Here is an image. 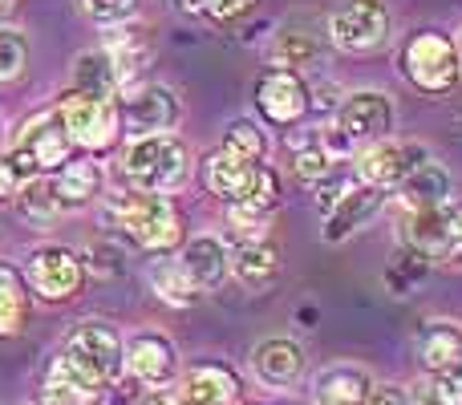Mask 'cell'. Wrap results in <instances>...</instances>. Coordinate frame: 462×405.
<instances>
[{"label":"cell","instance_id":"obj_36","mask_svg":"<svg viewBox=\"0 0 462 405\" xmlns=\"http://www.w3.org/2000/svg\"><path fill=\"white\" fill-rule=\"evenodd\" d=\"M430 390H434V398H439V405H462V357L434 373Z\"/></svg>","mask_w":462,"mask_h":405},{"label":"cell","instance_id":"obj_46","mask_svg":"<svg viewBox=\"0 0 462 405\" xmlns=\"http://www.w3.org/2000/svg\"><path fill=\"white\" fill-rule=\"evenodd\" d=\"M183 13H208V0H175Z\"/></svg>","mask_w":462,"mask_h":405},{"label":"cell","instance_id":"obj_14","mask_svg":"<svg viewBox=\"0 0 462 405\" xmlns=\"http://www.w3.org/2000/svg\"><path fill=\"white\" fill-rule=\"evenodd\" d=\"M126 369L138 385H167L175 377V349L162 333H138L126 345Z\"/></svg>","mask_w":462,"mask_h":405},{"label":"cell","instance_id":"obj_39","mask_svg":"<svg viewBox=\"0 0 462 405\" xmlns=\"http://www.w3.org/2000/svg\"><path fill=\"white\" fill-rule=\"evenodd\" d=\"M345 191H349V170H345L341 162H337V167L317 183V207H320V211H328V207L341 199Z\"/></svg>","mask_w":462,"mask_h":405},{"label":"cell","instance_id":"obj_42","mask_svg":"<svg viewBox=\"0 0 462 405\" xmlns=\"http://www.w3.org/2000/svg\"><path fill=\"white\" fill-rule=\"evenodd\" d=\"M447 231H450V260H462V203H447Z\"/></svg>","mask_w":462,"mask_h":405},{"label":"cell","instance_id":"obj_4","mask_svg":"<svg viewBox=\"0 0 462 405\" xmlns=\"http://www.w3.org/2000/svg\"><path fill=\"white\" fill-rule=\"evenodd\" d=\"M402 73H406L422 94H447L462 73L458 45L434 29L414 32V37L406 41V49H402Z\"/></svg>","mask_w":462,"mask_h":405},{"label":"cell","instance_id":"obj_38","mask_svg":"<svg viewBox=\"0 0 462 405\" xmlns=\"http://www.w3.org/2000/svg\"><path fill=\"white\" fill-rule=\"evenodd\" d=\"M0 159H5V167H8V175H13L16 191H21V187H29L32 179H41V167H37V162H32V154L24 151L21 143H16L8 154H0Z\"/></svg>","mask_w":462,"mask_h":405},{"label":"cell","instance_id":"obj_24","mask_svg":"<svg viewBox=\"0 0 462 405\" xmlns=\"http://www.w3.org/2000/svg\"><path fill=\"white\" fill-rule=\"evenodd\" d=\"M53 191H57V199H61V211L86 207L97 191H102V170H97V162H89V159L65 162V167L57 170Z\"/></svg>","mask_w":462,"mask_h":405},{"label":"cell","instance_id":"obj_3","mask_svg":"<svg viewBox=\"0 0 462 405\" xmlns=\"http://www.w3.org/2000/svg\"><path fill=\"white\" fill-rule=\"evenodd\" d=\"M122 170L134 183V191H175L187 179L191 162H187V146L171 134H143L126 146L122 154Z\"/></svg>","mask_w":462,"mask_h":405},{"label":"cell","instance_id":"obj_29","mask_svg":"<svg viewBox=\"0 0 462 405\" xmlns=\"http://www.w3.org/2000/svg\"><path fill=\"white\" fill-rule=\"evenodd\" d=\"M41 398H45V405H94L97 393L81 377H73L61 361H53V369L45 373V393Z\"/></svg>","mask_w":462,"mask_h":405},{"label":"cell","instance_id":"obj_11","mask_svg":"<svg viewBox=\"0 0 462 405\" xmlns=\"http://www.w3.org/2000/svg\"><path fill=\"white\" fill-rule=\"evenodd\" d=\"M382 207H385V187H374V183L349 187V191L325 211V239L328 244H341V239L357 235Z\"/></svg>","mask_w":462,"mask_h":405},{"label":"cell","instance_id":"obj_26","mask_svg":"<svg viewBox=\"0 0 462 405\" xmlns=\"http://www.w3.org/2000/svg\"><path fill=\"white\" fill-rule=\"evenodd\" d=\"M146 280H151V288L167 304H179V308H187V304L199 300V288H195L191 272L183 268V260H154L151 268H146Z\"/></svg>","mask_w":462,"mask_h":405},{"label":"cell","instance_id":"obj_34","mask_svg":"<svg viewBox=\"0 0 462 405\" xmlns=\"http://www.w3.org/2000/svg\"><path fill=\"white\" fill-rule=\"evenodd\" d=\"M263 215L268 211H255L252 203H227V231L231 239L239 244H255L263 235Z\"/></svg>","mask_w":462,"mask_h":405},{"label":"cell","instance_id":"obj_21","mask_svg":"<svg viewBox=\"0 0 462 405\" xmlns=\"http://www.w3.org/2000/svg\"><path fill=\"white\" fill-rule=\"evenodd\" d=\"M227 268L236 272V280L244 288H268L272 280H276V272H280V255L272 252L263 239H255V244H239L236 247V255H227Z\"/></svg>","mask_w":462,"mask_h":405},{"label":"cell","instance_id":"obj_2","mask_svg":"<svg viewBox=\"0 0 462 405\" xmlns=\"http://www.w3.org/2000/svg\"><path fill=\"white\" fill-rule=\"evenodd\" d=\"M61 361L73 377L89 385L94 393H102L110 382H118V373L126 369V349H122V336L114 325L106 320H81L69 336H65Z\"/></svg>","mask_w":462,"mask_h":405},{"label":"cell","instance_id":"obj_16","mask_svg":"<svg viewBox=\"0 0 462 405\" xmlns=\"http://www.w3.org/2000/svg\"><path fill=\"white\" fill-rule=\"evenodd\" d=\"M236 390H239L236 373H231L227 365H216V361H211V365L187 369L175 385V393L183 405H231L236 401Z\"/></svg>","mask_w":462,"mask_h":405},{"label":"cell","instance_id":"obj_9","mask_svg":"<svg viewBox=\"0 0 462 405\" xmlns=\"http://www.w3.org/2000/svg\"><path fill=\"white\" fill-rule=\"evenodd\" d=\"M393 126V106L390 97L382 94V89H357V94H349L341 102V110H337V130H341L349 143H382L385 134H390Z\"/></svg>","mask_w":462,"mask_h":405},{"label":"cell","instance_id":"obj_13","mask_svg":"<svg viewBox=\"0 0 462 405\" xmlns=\"http://www.w3.org/2000/svg\"><path fill=\"white\" fill-rule=\"evenodd\" d=\"M199 179L203 187H208L216 199L224 203H244L247 191H252V179H255V162L239 159V154H231L219 146L216 154H208L199 167Z\"/></svg>","mask_w":462,"mask_h":405},{"label":"cell","instance_id":"obj_41","mask_svg":"<svg viewBox=\"0 0 462 405\" xmlns=\"http://www.w3.org/2000/svg\"><path fill=\"white\" fill-rule=\"evenodd\" d=\"M255 8V0H208V13L216 16V21H239V16H247Z\"/></svg>","mask_w":462,"mask_h":405},{"label":"cell","instance_id":"obj_7","mask_svg":"<svg viewBox=\"0 0 462 405\" xmlns=\"http://www.w3.org/2000/svg\"><path fill=\"white\" fill-rule=\"evenodd\" d=\"M81 255L69 252L61 244H45L29 255V268H24V280L29 288L41 296V300H69L81 284Z\"/></svg>","mask_w":462,"mask_h":405},{"label":"cell","instance_id":"obj_8","mask_svg":"<svg viewBox=\"0 0 462 405\" xmlns=\"http://www.w3.org/2000/svg\"><path fill=\"white\" fill-rule=\"evenodd\" d=\"M426 159H430V151H426L422 143H390V138H382V143L361 146V154H357V162H353V170H357L361 183L398 187L402 179H406L410 170L422 167Z\"/></svg>","mask_w":462,"mask_h":405},{"label":"cell","instance_id":"obj_30","mask_svg":"<svg viewBox=\"0 0 462 405\" xmlns=\"http://www.w3.org/2000/svg\"><path fill=\"white\" fill-rule=\"evenodd\" d=\"M21 215L29 223H49L61 215V199H57L53 183H45V179H32L29 187H21Z\"/></svg>","mask_w":462,"mask_h":405},{"label":"cell","instance_id":"obj_47","mask_svg":"<svg viewBox=\"0 0 462 405\" xmlns=\"http://www.w3.org/2000/svg\"><path fill=\"white\" fill-rule=\"evenodd\" d=\"M8 5H13V0H0V16H5V13H8Z\"/></svg>","mask_w":462,"mask_h":405},{"label":"cell","instance_id":"obj_44","mask_svg":"<svg viewBox=\"0 0 462 405\" xmlns=\"http://www.w3.org/2000/svg\"><path fill=\"white\" fill-rule=\"evenodd\" d=\"M138 405H183V401H179L175 390H154V393H146Z\"/></svg>","mask_w":462,"mask_h":405},{"label":"cell","instance_id":"obj_49","mask_svg":"<svg viewBox=\"0 0 462 405\" xmlns=\"http://www.w3.org/2000/svg\"><path fill=\"white\" fill-rule=\"evenodd\" d=\"M0 134H5V126H0Z\"/></svg>","mask_w":462,"mask_h":405},{"label":"cell","instance_id":"obj_43","mask_svg":"<svg viewBox=\"0 0 462 405\" xmlns=\"http://www.w3.org/2000/svg\"><path fill=\"white\" fill-rule=\"evenodd\" d=\"M365 405H410V398H406V390H398V385H369Z\"/></svg>","mask_w":462,"mask_h":405},{"label":"cell","instance_id":"obj_33","mask_svg":"<svg viewBox=\"0 0 462 405\" xmlns=\"http://www.w3.org/2000/svg\"><path fill=\"white\" fill-rule=\"evenodd\" d=\"M333 167H337V159L328 154L325 143H317V138H312L309 146H296V154H292V170H296V179H300V183L317 187Z\"/></svg>","mask_w":462,"mask_h":405},{"label":"cell","instance_id":"obj_15","mask_svg":"<svg viewBox=\"0 0 462 405\" xmlns=\"http://www.w3.org/2000/svg\"><path fill=\"white\" fill-rule=\"evenodd\" d=\"M16 143L32 154V162H37L41 170H61L65 162H69V151H73V138L65 134L61 114H57V110L32 118L29 126L21 130V138H16Z\"/></svg>","mask_w":462,"mask_h":405},{"label":"cell","instance_id":"obj_5","mask_svg":"<svg viewBox=\"0 0 462 405\" xmlns=\"http://www.w3.org/2000/svg\"><path fill=\"white\" fill-rule=\"evenodd\" d=\"M57 114H61L65 134H69L73 146H81V151H110L114 138H118V110H114V102H106V97H89V94L73 89V94L61 97Z\"/></svg>","mask_w":462,"mask_h":405},{"label":"cell","instance_id":"obj_25","mask_svg":"<svg viewBox=\"0 0 462 405\" xmlns=\"http://www.w3.org/2000/svg\"><path fill=\"white\" fill-rule=\"evenodd\" d=\"M418 357H422V365L430 373L447 369L450 361L462 357V328L450 325V320H430L422 328V341H418Z\"/></svg>","mask_w":462,"mask_h":405},{"label":"cell","instance_id":"obj_20","mask_svg":"<svg viewBox=\"0 0 462 405\" xmlns=\"http://www.w3.org/2000/svg\"><path fill=\"white\" fill-rule=\"evenodd\" d=\"M106 53L114 57V69H118L122 86H130L134 73L151 61V45H146L143 29H134V24H110V32H106Z\"/></svg>","mask_w":462,"mask_h":405},{"label":"cell","instance_id":"obj_17","mask_svg":"<svg viewBox=\"0 0 462 405\" xmlns=\"http://www.w3.org/2000/svg\"><path fill=\"white\" fill-rule=\"evenodd\" d=\"M252 369L263 385L280 390V385H292L304 369V357H300V345L288 341V336H272V341H260L252 353Z\"/></svg>","mask_w":462,"mask_h":405},{"label":"cell","instance_id":"obj_31","mask_svg":"<svg viewBox=\"0 0 462 405\" xmlns=\"http://www.w3.org/2000/svg\"><path fill=\"white\" fill-rule=\"evenodd\" d=\"M29 65V37L13 24H0V86L16 81Z\"/></svg>","mask_w":462,"mask_h":405},{"label":"cell","instance_id":"obj_10","mask_svg":"<svg viewBox=\"0 0 462 405\" xmlns=\"http://www.w3.org/2000/svg\"><path fill=\"white\" fill-rule=\"evenodd\" d=\"M255 106L276 126H296L309 114V86L292 69H268L255 81Z\"/></svg>","mask_w":462,"mask_h":405},{"label":"cell","instance_id":"obj_19","mask_svg":"<svg viewBox=\"0 0 462 405\" xmlns=\"http://www.w3.org/2000/svg\"><path fill=\"white\" fill-rule=\"evenodd\" d=\"M183 268L191 272L199 292H211V288H219L227 276V247L219 244L216 235H195L183 252Z\"/></svg>","mask_w":462,"mask_h":405},{"label":"cell","instance_id":"obj_28","mask_svg":"<svg viewBox=\"0 0 462 405\" xmlns=\"http://www.w3.org/2000/svg\"><path fill=\"white\" fill-rule=\"evenodd\" d=\"M268 53L280 69H304L309 61L320 57V45L309 29H284V32H276V41H272Z\"/></svg>","mask_w":462,"mask_h":405},{"label":"cell","instance_id":"obj_12","mask_svg":"<svg viewBox=\"0 0 462 405\" xmlns=\"http://www.w3.org/2000/svg\"><path fill=\"white\" fill-rule=\"evenodd\" d=\"M122 118H126V130L134 138L167 134V130L179 122V97L171 94L167 86H143V89H134V94L126 97Z\"/></svg>","mask_w":462,"mask_h":405},{"label":"cell","instance_id":"obj_32","mask_svg":"<svg viewBox=\"0 0 462 405\" xmlns=\"http://www.w3.org/2000/svg\"><path fill=\"white\" fill-rule=\"evenodd\" d=\"M224 151L239 154V159H247V162H263V154H268V138H263V130L255 126V122L239 118V122H231L227 126Z\"/></svg>","mask_w":462,"mask_h":405},{"label":"cell","instance_id":"obj_37","mask_svg":"<svg viewBox=\"0 0 462 405\" xmlns=\"http://www.w3.org/2000/svg\"><path fill=\"white\" fill-rule=\"evenodd\" d=\"M86 8V16H94L97 24H122L134 13V0H78Z\"/></svg>","mask_w":462,"mask_h":405},{"label":"cell","instance_id":"obj_6","mask_svg":"<svg viewBox=\"0 0 462 405\" xmlns=\"http://www.w3.org/2000/svg\"><path fill=\"white\" fill-rule=\"evenodd\" d=\"M333 41L349 53H374L390 41V8L382 0H349L328 24Z\"/></svg>","mask_w":462,"mask_h":405},{"label":"cell","instance_id":"obj_18","mask_svg":"<svg viewBox=\"0 0 462 405\" xmlns=\"http://www.w3.org/2000/svg\"><path fill=\"white\" fill-rule=\"evenodd\" d=\"M398 199L410 211H430V207L450 203V170L442 162L426 159L418 170H410L406 179L398 183Z\"/></svg>","mask_w":462,"mask_h":405},{"label":"cell","instance_id":"obj_23","mask_svg":"<svg viewBox=\"0 0 462 405\" xmlns=\"http://www.w3.org/2000/svg\"><path fill=\"white\" fill-rule=\"evenodd\" d=\"M73 89L110 102V97L122 89L118 69H114V57L106 53V49H97V53H81L78 61H73Z\"/></svg>","mask_w":462,"mask_h":405},{"label":"cell","instance_id":"obj_45","mask_svg":"<svg viewBox=\"0 0 462 405\" xmlns=\"http://www.w3.org/2000/svg\"><path fill=\"white\" fill-rule=\"evenodd\" d=\"M8 195H16V183H13V175H8L5 159H0V199H8Z\"/></svg>","mask_w":462,"mask_h":405},{"label":"cell","instance_id":"obj_27","mask_svg":"<svg viewBox=\"0 0 462 405\" xmlns=\"http://www.w3.org/2000/svg\"><path fill=\"white\" fill-rule=\"evenodd\" d=\"M29 320V292L13 263L0 260V336H16Z\"/></svg>","mask_w":462,"mask_h":405},{"label":"cell","instance_id":"obj_48","mask_svg":"<svg viewBox=\"0 0 462 405\" xmlns=\"http://www.w3.org/2000/svg\"><path fill=\"white\" fill-rule=\"evenodd\" d=\"M458 61H462V32H458Z\"/></svg>","mask_w":462,"mask_h":405},{"label":"cell","instance_id":"obj_40","mask_svg":"<svg viewBox=\"0 0 462 405\" xmlns=\"http://www.w3.org/2000/svg\"><path fill=\"white\" fill-rule=\"evenodd\" d=\"M86 255L89 260H81V268H94L97 276H118L122 272V252L114 244H94Z\"/></svg>","mask_w":462,"mask_h":405},{"label":"cell","instance_id":"obj_1","mask_svg":"<svg viewBox=\"0 0 462 405\" xmlns=\"http://www.w3.org/2000/svg\"><path fill=\"white\" fill-rule=\"evenodd\" d=\"M106 219H114L143 252L167 255L183 244V215L162 191H126L106 203Z\"/></svg>","mask_w":462,"mask_h":405},{"label":"cell","instance_id":"obj_35","mask_svg":"<svg viewBox=\"0 0 462 405\" xmlns=\"http://www.w3.org/2000/svg\"><path fill=\"white\" fill-rule=\"evenodd\" d=\"M280 199V179L272 167H263V162H255V179H252V191H247L244 203H252L255 211H272Z\"/></svg>","mask_w":462,"mask_h":405},{"label":"cell","instance_id":"obj_22","mask_svg":"<svg viewBox=\"0 0 462 405\" xmlns=\"http://www.w3.org/2000/svg\"><path fill=\"white\" fill-rule=\"evenodd\" d=\"M369 373L357 365H333L317 377V401L320 405H365Z\"/></svg>","mask_w":462,"mask_h":405}]
</instances>
